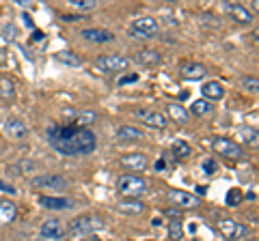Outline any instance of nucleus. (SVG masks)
Segmentation results:
<instances>
[{"mask_svg":"<svg viewBox=\"0 0 259 241\" xmlns=\"http://www.w3.org/2000/svg\"><path fill=\"white\" fill-rule=\"evenodd\" d=\"M0 190H3V192H9V194H15V188L11 186V183H5V181H0Z\"/></svg>","mask_w":259,"mask_h":241,"instance_id":"36","label":"nucleus"},{"mask_svg":"<svg viewBox=\"0 0 259 241\" xmlns=\"http://www.w3.org/2000/svg\"><path fill=\"white\" fill-rule=\"evenodd\" d=\"M168 114H171V118H175L177 123H182V125H186L188 123V118H190V112L186 110L184 106H180V103H168Z\"/></svg>","mask_w":259,"mask_h":241,"instance_id":"24","label":"nucleus"},{"mask_svg":"<svg viewBox=\"0 0 259 241\" xmlns=\"http://www.w3.org/2000/svg\"><path fill=\"white\" fill-rule=\"evenodd\" d=\"M15 215H18V207L13 203H9V200H0V226L13 222Z\"/></svg>","mask_w":259,"mask_h":241,"instance_id":"22","label":"nucleus"},{"mask_svg":"<svg viewBox=\"0 0 259 241\" xmlns=\"http://www.w3.org/2000/svg\"><path fill=\"white\" fill-rule=\"evenodd\" d=\"M44 37H46L44 33H39V30H35V33H32V41H41Z\"/></svg>","mask_w":259,"mask_h":241,"instance_id":"38","label":"nucleus"},{"mask_svg":"<svg viewBox=\"0 0 259 241\" xmlns=\"http://www.w3.org/2000/svg\"><path fill=\"white\" fill-rule=\"evenodd\" d=\"M39 205L44 209H52V211H63V209H69L74 203L63 196H39Z\"/></svg>","mask_w":259,"mask_h":241,"instance_id":"16","label":"nucleus"},{"mask_svg":"<svg viewBox=\"0 0 259 241\" xmlns=\"http://www.w3.org/2000/svg\"><path fill=\"white\" fill-rule=\"evenodd\" d=\"M242 86H244L246 91H250V93H257L259 82H257L255 76H246V78H242Z\"/></svg>","mask_w":259,"mask_h":241,"instance_id":"33","label":"nucleus"},{"mask_svg":"<svg viewBox=\"0 0 259 241\" xmlns=\"http://www.w3.org/2000/svg\"><path fill=\"white\" fill-rule=\"evenodd\" d=\"M35 188H44V190H67V179L61 174H39L32 179Z\"/></svg>","mask_w":259,"mask_h":241,"instance_id":"10","label":"nucleus"},{"mask_svg":"<svg viewBox=\"0 0 259 241\" xmlns=\"http://www.w3.org/2000/svg\"><path fill=\"white\" fill-rule=\"evenodd\" d=\"M162 168H166V162H164V159H158V162H156V170H162Z\"/></svg>","mask_w":259,"mask_h":241,"instance_id":"39","label":"nucleus"},{"mask_svg":"<svg viewBox=\"0 0 259 241\" xmlns=\"http://www.w3.org/2000/svg\"><path fill=\"white\" fill-rule=\"evenodd\" d=\"M158 22L149 18V15H145V18H136L132 24H130V35L136 37V39H151L158 35Z\"/></svg>","mask_w":259,"mask_h":241,"instance_id":"4","label":"nucleus"},{"mask_svg":"<svg viewBox=\"0 0 259 241\" xmlns=\"http://www.w3.org/2000/svg\"><path fill=\"white\" fill-rule=\"evenodd\" d=\"M67 3L74 7L78 11H89V9H95V0H67Z\"/></svg>","mask_w":259,"mask_h":241,"instance_id":"31","label":"nucleus"},{"mask_svg":"<svg viewBox=\"0 0 259 241\" xmlns=\"http://www.w3.org/2000/svg\"><path fill=\"white\" fill-rule=\"evenodd\" d=\"M244 198H246V200H255V198H257V194H255V192H246Z\"/></svg>","mask_w":259,"mask_h":241,"instance_id":"40","label":"nucleus"},{"mask_svg":"<svg viewBox=\"0 0 259 241\" xmlns=\"http://www.w3.org/2000/svg\"><path fill=\"white\" fill-rule=\"evenodd\" d=\"M205 190H207L205 186H197V192H199V194H205Z\"/></svg>","mask_w":259,"mask_h":241,"instance_id":"41","label":"nucleus"},{"mask_svg":"<svg viewBox=\"0 0 259 241\" xmlns=\"http://www.w3.org/2000/svg\"><path fill=\"white\" fill-rule=\"evenodd\" d=\"M225 11H227V15H229L233 22H238V24H250L255 20V15L250 13L244 5H238V3H227Z\"/></svg>","mask_w":259,"mask_h":241,"instance_id":"12","label":"nucleus"},{"mask_svg":"<svg viewBox=\"0 0 259 241\" xmlns=\"http://www.w3.org/2000/svg\"><path fill=\"white\" fill-rule=\"evenodd\" d=\"M5 134L9 136L11 140H26L28 138V127H26V123H24L22 118H18V116H9L5 120Z\"/></svg>","mask_w":259,"mask_h":241,"instance_id":"9","label":"nucleus"},{"mask_svg":"<svg viewBox=\"0 0 259 241\" xmlns=\"http://www.w3.org/2000/svg\"><path fill=\"white\" fill-rule=\"evenodd\" d=\"M65 235H67V230L63 228V224L59 220H46L41 224V237L48 241H61Z\"/></svg>","mask_w":259,"mask_h":241,"instance_id":"14","label":"nucleus"},{"mask_svg":"<svg viewBox=\"0 0 259 241\" xmlns=\"http://www.w3.org/2000/svg\"><path fill=\"white\" fill-rule=\"evenodd\" d=\"M80 35H82V39L89 43H112L115 41V33L104 30V28H84Z\"/></svg>","mask_w":259,"mask_h":241,"instance_id":"13","label":"nucleus"},{"mask_svg":"<svg viewBox=\"0 0 259 241\" xmlns=\"http://www.w3.org/2000/svg\"><path fill=\"white\" fill-rule=\"evenodd\" d=\"M250 241H257V239H250Z\"/></svg>","mask_w":259,"mask_h":241,"instance_id":"43","label":"nucleus"},{"mask_svg":"<svg viewBox=\"0 0 259 241\" xmlns=\"http://www.w3.org/2000/svg\"><path fill=\"white\" fill-rule=\"evenodd\" d=\"M190 112L194 116H207V114H212V112H214V106L207 99H197L190 106Z\"/></svg>","mask_w":259,"mask_h":241,"instance_id":"26","label":"nucleus"},{"mask_svg":"<svg viewBox=\"0 0 259 241\" xmlns=\"http://www.w3.org/2000/svg\"><path fill=\"white\" fill-rule=\"evenodd\" d=\"M134 116H139L147 127H156V130H164L168 125V116L164 112H156V110H136Z\"/></svg>","mask_w":259,"mask_h":241,"instance_id":"8","label":"nucleus"},{"mask_svg":"<svg viewBox=\"0 0 259 241\" xmlns=\"http://www.w3.org/2000/svg\"><path fill=\"white\" fill-rule=\"evenodd\" d=\"M134 61L143 67H156L162 63V54L158 50H141L139 54L134 56Z\"/></svg>","mask_w":259,"mask_h":241,"instance_id":"19","label":"nucleus"},{"mask_svg":"<svg viewBox=\"0 0 259 241\" xmlns=\"http://www.w3.org/2000/svg\"><path fill=\"white\" fill-rule=\"evenodd\" d=\"M95 241H97V239H95Z\"/></svg>","mask_w":259,"mask_h":241,"instance_id":"44","label":"nucleus"},{"mask_svg":"<svg viewBox=\"0 0 259 241\" xmlns=\"http://www.w3.org/2000/svg\"><path fill=\"white\" fill-rule=\"evenodd\" d=\"M136 80H139V76L136 74H130V76H123L119 80V86H123V84H130V82H136Z\"/></svg>","mask_w":259,"mask_h":241,"instance_id":"35","label":"nucleus"},{"mask_svg":"<svg viewBox=\"0 0 259 241\" xmlns=\"http://www.w3.org/2000/svg\"><path fill=\"white\" fill-rule=\"evenodd\" d=\"M117 140L121 142H136V140H143V130L134 125H121L117 130Z\"/></svg>","mask_w":259,"mask_h":241,"instance_id":"20","label":"nucleus"},{"mask_svg":"<svg viewBox=\"0 0 259 241\" xmlns=\"http://www.w3.org/2000/svg\"><path fill=\"white\" fill-rule=\"evenodd\" d=\"M56 61L63 63V65H69V67H80L82 65V58L74 52H59L56 54Z\"/></svg>","mask_w":259,"mask_h":241,"instance_id":"27","label":"nucleus"},{"mask_svg":"<svg viewBox=\"0 0 259 241\" xmlns=\"http://www.w3.org/2000/svg\"><path fill=\"white\" fill-rule=\"evenodd\" d=\"M117 190L123 194L125 198H139L143 194H147V190H149V183L147 179H143V176L139 174H123L121 179L117 181Z\"/></svg>","mask_w":259,"mask_h":241,"instance_id":"2","label":"nucleus"},{"mask_svg":"<svg viewBox=\"0 0 259 241\" xmlns=\"http://www.w3.org/2000/svg\"><path fill=\"white\" fill-rule=\"evenodd\" d=\"M192 241H199V239H192Z\"/></svg>","mask_w":259,"mask_h":241,"instance_id":"42","label":"nucleus"},{"mask_svg":"<svg viewBox=\"0 0 259 241\" xmlns=\"http://www.w3.org/2000/svg\"><path fill=\"white\" fill-rule=\"evenodd\" d=\"M48 144L65 157H82L93 153L97 147V138L87 127H74V125H61L52 123L46 130Z\"/></svg>","mask_w":259,"mask_h":241,"instance_id":"1","label":"nucleus"},{"mask_svg":"<svg viewBox=\"0 0 259 241\" xmlns=\"http://www.w3.org/2000/svg\"><path fill=\"white\" fill-rule=\"evenodd\" d=\"M203 170H205V174H214L216 172V162H214V159H205V162H203Z\"/></svg>","mask_w":259,"mask_h":241,"instance_id":"34","label":"nucleus"},{"mask_svg":"<svg viewBox=\"0 0 259 241\" xmlns=\"http://www.w3.org/2000/svg\"><path fill=\"white\" fill-rule=\"evenodd\" d=\"M168 200L171 203H175L177 207L182 209H194V207H199V203H201V198L199 196H194V194H190V192H184V190H171L168 192Z\"/></svg>","mask_w":259,"mask_h":241,"instance_id":"11","label":"nucleus"},{"mask_svg":"<svg viewBox=\"0 0 259 241\" xmlns=\"http://www.w3.org/2000/svg\"><path fill=\"white\" fill-rule=\"evenodd\" d=\"M182 235H184V228H182V222L180 220H175V222L168 224V237L177 241V239H182Z\"/></svg>","mask_w":259,"mask_h":241,"instance_id":"32","label":"nucleus"},{"mask_svg":"<svg viewBox=\"0 0 259 241\" xmlns=\"http://www.w3.org/2000/svg\"><path fill=\"white\" fill-rule=\"evenodd\" d=\"M240 136H242V140H244L248 147H257V142H259V134H257V130L255 127H248V125H244L240 130Z\"/></svg>","mask_w":259,"mask_h":241,"instance_id":"28","label":"nucleus"},{"mask_svg":"<svg viewBox=\"0 0 259 241\" xmlns=\"http://www.w3.org/2000/svg\"><path fill=\"white\" fill-rule=\"evenodd\" d=\"M13 95H15L13 82L9 78H0V97H3L5 101H9V99H13Z\"/></svg>","mask_w":259,"mask_h":241,"instance_id":"29","label":"nucleus"},{"mask_svg":"<svg viewBox=\"0 0 259 241\" xmlns=\"http://www.w3.org/2000/svg\"><path fill=\"white\" fill-rule=\"evenodd\" d=\"M117 211L119 213H125V215H141L145 211V205L141 200H134V198H123L117 203Z\"/></svg>","mask_w":259,"mask_h":241,"instance_id":"18","label":"nucleus"},{"mask_svg":"<svg viewBox=\"0 0 259 241\" xmlns=\"http://www.w3.org/2000/svg\"><path fill=\"white\" fill-rule=\"evenodd\" d=\"M130 67V58L121 54H102L95 58V69L102 74H117V71H125Z\"/></svg>","mask_w":259,"mask_h":241,"instance_id":"3","label":"nucleus"},{"mask_svg":"<svg viewBox=\"0 0 259 241\" xmlns=\"http://www.w3.org/2000/svg\"><path fill=\"white\" fill-rule=\"evenodd\" d=\"M95 120H97V114L93 110H80L74 114V118H71V125L74 127H87L89 130V125L95 123Z\"/></svg>","mask_w":259,"mask_h":241,"instance_id":"23","label":"nucleus"},{"mask_svg":"<svg viewBox=\"0 0 259 241\" xmlns=\"http://www.w3.org/2000/svg\"><path fill=\"white\" fill-rule=\"evenodd\" d=\"M171 151H173V155L177 159H186V157H190L192 155V147L186 140H173L171 144Z\"/></svg>","mask_w":259,"mask_h":241,"instance_id":"25","label":"nucleus"},{"mask_svg":"<svg viewBox=\"0 0 259 241\" xmlns=\"http://www.w3.org/2000/svg\"><path fill=\"white\" fill-rule=\"evenodd\" d=\"M207 74L201 63H184L182 65V78L184 80H201Z\"/></svg>","mask_w":259,"mask_h":241,"instance_id":"21","label":"nucleus"},{"mask_svg":"<svg viewBox=\"0 0 259 241\" xmlns=\"http://www.w3.org/2000/svg\"><path fill=\"white\" fill-rule=\"evenodd\" d=\"M22 20H24V26H28V28H35V24H32V18L28 13H24L22 15Z\"/></svg>","mask_w":259,"mask_h":241,"instance_id":"37","label":"nucleus"},{"mask_svg":"<svg viewBox=\"0 0 259 241\" xmlns=\"http://www.w3.org/2000/svg\"><path fill=\"white\" fill-rule=\"evenodd\" d=\"M242 200H244V194H242V190H240V188H231L229 192H227L225 203L229 205V207H238Z\"/></svg>","mask_w":259,"mask_h":241,"instance_id":"30","label":"nucleus"},{"mask_svg":"<svg viewBox=\"0 0 259 241\" xmlns=\"http://www.w3.org/2000/svg\"><path fill=\"white\" fill-rule=\"evenodd\" d=\"M212 147H214V151H216V153L221 155V157L233 159V162L244 157V149H242L236 140H229V138H214Z\"/></svg>","mask_w":259,"mask_h":241,"instance_id":"6","label":"nucleus"},{"mask_svg":"<svg viewBox=\"0 0 259 241\" xmlns=\"http://www.w3.org/2000/svg\"><path fill=\"white\" fill-rule=\"evenodd\" d=\"M218 230H221V235L227 241H238L248 235V226H244L242 222H233V220H221L218 222Z\"/></svg>","mask_w":259,"mask_h":241,"instance_id":"7","label":"nucleus"},{"mask_svg":"<svg viewBox=\"0 0 259 241\" xmlns=\"http://www.w3.org/2000/svg\"><path fill=\"white\" fill-rule=\"evenodd\" d=\"M121 166L132 172H143V170H147L149 162H147V155H143V153H130L121 157Z\"/></svg>","mask_w":259,"mask_h":241,"instance_id":"15","label":"nucleus"},{"mask_svg":"<svg viewBox=\"0 0 259 241\" xmlns=\"http://www.w3.org/2000/svg\"><path fill=\"white\" fill-rule=\"evenodd\" d=\"M100 228H104V222L97 218V215H78V218L71 220V224H69L71 235H89V232H95Z\"/></svg>","mask_w":259,"mask_h":241,"instance_id":"5","label":"nucleus"},{"mask_svg":"<svg viewBox=\"0 0 259 241\" xmlns=\"http://www.w3.org/2000/svg\"><path fill=\"white\" fill-rule=\"evenodd\" d=\"M201 93H203V99H207L209 103L212 101H221L225 97V88L221 82H216V80H212V82H205L203 88H201Z\"/></svg>","mask_w":259,"mask_h":241,"instance_id":"17","label":"nucleus"}]
</instances>
